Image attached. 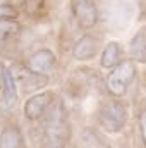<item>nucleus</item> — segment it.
I'll list each match as a JSON object with an SVG mask.
<instances>
[{
    "mask_svg": "<svg viewBox=\"0 0 146 148\" xmlns=\"http://www.w3.org/2000/svg\"><path fill=\"white\" fill-rule=\"evenodd\" d=\"M41 133L48 147H64L69 140L67 110L62 100H53L41 117Z\"/></svg>",
    "mask_w": 146,
    "mask_h": 148,
    "instance_id": "obj_1",
    "label": "nucleus"
},
{
    "mask_svg": "<svg viewBox=\"0 0 146 148\" xmlns=\"http://www.w3.org/2000/svg\"><path fill=\"white\" fill-rule=\"evenodd\" d=\"M134 77H136V60L126 59V60H120L112 69V73L107 76L105 86H107L110 95L122 97L129 90V86L134 81Z\"/></svg>",
    "mask_w": 146,
    "mask_h": 148,
    "instance_id": "obj_2",
    "label": "nucleus"
},
{
    "mask_svg": "<svg viewBox=\"0 0 146 148\" xmlns=\"http://www.w3.org/2000/svg\"><path fill=\"white\" fill-rule=\"evenodd\" d=\"M19 40H21V24L14 17L2 19L0 21V55L3 59L17 57Z\"/></svg>",
    "mask_w": 146,
    "mask_h": 148,
    "instance_id": "obj_3",
    "label": "nucleus"
},
{
    "mask_svg": "<svg viewBox=\"0 0 146 148\" xmlns=\"http://www.w3.org/2000/svg\"><path fill=\"white\" fill-rule=\"evenodd\" d=\"M98 121H100V126L107 133H119L124 129L127 122V109L122 102L110 100L102 107Z\"/></svg>",
    "mask_w": 146,
    "mask_h": 148,
    "instance_id": "obj_4",
    "label": "nucleus"
},
{
    "mask_svg": "<svg viewBox=\"0 0 146 148\" xmlns=\"http://www.w3.org/2000/svg\"><path fill=\"white\" fill-rule=\"evenodd\" d=\"M71 10L83 29H91L98 23V9L95 0H71Z\"/></svg>",
    "mask_w": 146,
    "mask_h": 148,
    "instance_id": "obj_5",
    "label": "nucleus"
},
{
    "mask_svg": "<svg viewBox=\"0 0 146 148\" xmlns=\"http://www.w3.org/2000/svg\"><path fill=\"white\" fill-rule=\"evenodd\" d=\"M55 95L52 91H41L33 95L29 100H26L24 103V115L29 121H38L45 115V112L48 110V107L53 103Z\"/></svg>",
    "mask_w": 146,
    "mask_h": 148,
    "instance_id": "obj_6",
    "label": "nucleus"
},
{
    "mask_svg": "<svg viewBox=\"0 0 146 148\" xmlns=\"http://www.w3.org/2000/svg\"><path fill=\"white\" fill-rule=\"evenodd\" d=\"M55 64H57L55 53L52 50H48V48H41V50H36L35 53H31L28 57L24 67H28V69H31V71H35L38 74L48 76V74L53 71Z\"/></svg>",
    "mask_w": 146,
    "mask_h": 148,
    "instance_id": "obj_7",
    "label": "nucleus"
},
{
    "mask_svg": "<svg viewBox=\"0 0 146 148\" xmlns=\"http://www.w3.org/2000/svg\"><path fill=\"white\" fill-rule=\"evenodd\" d=\"M100 38L98 36H93V35H84L81 36L72 47V57L76 60H89L93 59L98 50H100Z\"/></svg>",
    "mask_w": 146,
    "mask_h": 148,
    "instance_id": "obj_8",
    "label": "nucleus"
},
{
    "mask_svg": "<svg viewBox=\"0 0 146 148\" xmlns=\"http://www.w3.org/2000/svg\"><path fill=\"white\" fill-rule=\"evenodd\" d=\"M0 66H2V77H3V81H2V103L10 109L17 103L16 77L7 66H3V64H0Z\"/></svg>",
    "mask_w": 146,
    "mask_h": 148,
    "instance_id": "obj_9",
    "label": "nucleus"
},
{
    "mask_svg": "<svg viewBox=\"0 0 146 148\" xmlns=\"http://www.w3.org/2000/svg\"><path fill=\"white\" fill-rule=\"evenodd\" d=\"M17 81L23 88V93H31V91H38L40 88L46 86L48 77L45 74H38L31 69H23L21 73L17 74Z\"/></svg>",
    "mask_w": 146,
    "mask_h": 148,
    "instance_id": "obj_10",
    "label": "nucleus"
},
{
    "mask_svg": "<svg viewBox=\"0 0 146 148\" xmlns=\"http://www.w3.org/2000/svg\"><path fill=\"white\" fill-rule=\"evenodd\" d=\"M24 147V136L16 124H7L0 131V148Z\"/></svg>",
    "mask_w": 146,
    "mask_h": 148,
    "instance_id": "obj_11",
    "label": "nucleus"
},
{
    "mask_svg": "<svg viewBox=\"0 0 146 148\" xmlns=\"http://www.w3.org/2000/svg\"><path fill=\"white\" fill-rule=\"evenodd\" d=\"M131 57L136 62L146 64V29H139L131 40Z\"/></svg>",
    "mask_w": 146,
    "mask_h": 148,
    "instance_id": "obj_12",
    "label": "nucleus"
},
{
    "mask_svg": "<svg viewBox=\"0 0 146 148\" xmlns=\"http://www.w3.org/2000/svg\"><path fill=\"white\" fill-rule=\"evenodd\" d=\"M120 55H122L120 45L117 41H108L102 53V67H105V69L115 67L120 62Z\"/></svg>",
    "mask_w": 146,
    "mask_h": 148,
    "instance_id": "obj_13",
    "label": "nucleus"
},
{
    "mask_svg": "<svg viewBox=\"0 0 146 148\" xmlns=\"http://www.w3.org/2000/svg\"><path fill=\"white\" fill-rule=\"evenodd\" d=\"M9 17H17V9L7 2H0V21Z\"/></svg>",
    "mask_w": 146,
    "mask_h": 148,
    "instance_id": "obj_14",
    "label": "nucleus"
},
{
    "mask_svg": "<svg viewBox=\"0 0 146 148\" xmlns=\"http://www.w3.org/2000/svg\"><path fill=\"white\" fill-rule=\"evenodd\" d=\"M139 131H141L143 143L146 145V109L141 110V114H139Z\"/></svg>",
    "mask_w": 146,
    "mask_h": 148,
    "instance_id": "obj_15",
    "label": "nucleus"
},
{
    "mask_svg": "<svg viewBox=\"0 0 146 148\" xmlns=\"http://www.w3.org/2000/svg\"><path fill=\"white\" fill-rule=\"evenodd\" d=\"M5 2H7V3H10L12 7H16L17 10H19V9H24V7H26V3H28V0H5Z\"/></svg>",
    "mask_w": 146,
    "mask_h": 148,
    "instance_id": "obj_16",
    "label": "nucleus"
},
{
    "mask_svg": "<svg viewBox=\"0 0 146 148\" xmlns=\"http://www.w3.org/2000/svg\"><path fill=\"white\" fill-rule=\"evenodd\" d=\"M2 81H3V77H2V66H0V88H2Z\"/></svg>",
    "mask_w": 146,
    "mask_h": 148,
    "instance_id": "obj_17",
    "label": "nucleus"
},
{
    "mask_svg": "<svg viewBox=\"0 0 146 148\" xmlns=\"http://www.w3.org/2000/svg\"><path fill=\"white\" fill-rule=\"evenodd\" d=\"M0 119H2V112H0Z\"/></svg>",
    "mask_w": 146,
    "mask_h": 148,
    "instance_id": "obj_18",
    "label": "nucleus"
}]
</instances>
